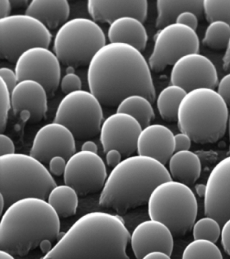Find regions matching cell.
Instances as JSON below:
<instances>
[{
  "label": "cell",
  "instance_id": "1",
  "mask_svg": "<svg viewBox=\"0 0 230 259\" xmlns=\"http://www.w3.org/2000/svg\"><path fill=\"white\" fill-rule=\"evenodd\" d=\"M151 70L141 51L130 45L109 42L88 65V88L106 106H118L122 99L134 94L153 103L156 92Z\"/></svg>",
  "mask_w": 230,
  "mask_h": 259
},
{
  "label": "cell",
  "instance_id": "2",
  "mask_svg": "<svg viewBox=\"0 0 230 259\" xmlns=\"http://www.w3.org/2000/svg\"><path fill=\"white\" fill-rule=\"evenodd\" d=\"M130 238L120 217L90 212L78 219L41 259H130Z\"/></svg>",
  "mask_w": 230,
  "mask_h": 259
},
{
  "label": "cell",
  "instance_id": "3",
  "mask_svg": "<svg viewBox=\"0 0 230 259\" xmlns=\"http://www.w3.org/2000/svg\"><path fill=\"white\" fill-rule=\"evenodd\" d=\"M60 231V217L47 200L21 198L8 206L2 214L0 248L24 256L44 240H56Z\"/></svg>",
  "mask_w": 230,
  "mask_h": 259
},
{
  "label": "cell",
  "instance_id": "4",
  "mask_svg": "<svg viewBox=\"0 0 230 259\" xmlns=\"http://www.w3.org/2000/svg\"><path fill=\"white\" fill-rule=\"evenodd\" d=\"M170 180L164 164L147 156H129L109 174L99 203L103 207L125 212L147 203L154 188Z\"/></svg>",
  "mask_w": 230,
  "mask_h": 259
},
{
  "label": "cell",
  "instance_id": "5",
  "mask_svg": "<svg viewBox=\"0 0 230 259\" xmlns=\"http://www.w3.org/2000/svg\"><path fill=\"white\" fill-rule=\"evenodd\" d=\"M229 114V106L217 91L203 87L187 93L176 121L180 131L195 143H213L225 135Z\"/></svg>",
  "mask_w": 230,
  "mask_h": 259
},
{
  "label": "cell",
  "instance_id": "6",
  "mask_svg": "<svg viewBox=\"0 0 230 259\" xmlns=\"http://www.w3.org/2000/svg\"><path fill=\"white\" fill-rule=\"evenodd\" d=\"M56 186L50 170L33 156L18 153L0 156V194L7 207L24 198L47 200Z\"/></svg>",
  "mask_w": 230,
  "mask_h": 259
},
{
  "label": "cell",
  "instance_id": "7",
  "mask_svg": "<svg viewBox=\"0 0 230 259\" xmlns=\"http://www.w3.org/2000/svg\"><path fill=\"white\" fill-rule=\"evenodd\" d=\"M147 205L149 218L166 225L176 236L187 234L197 221L198 203L195 193L187 184L175 180L157 185Z\"/></svg>",
  "mask_w": 230,
  "mask_h": 259
},
{
  "label": "cell",
  "instance_id": "8",
  "mask_svg": "<svg viewBox=\"0 0 230 259\" xmlns=\"http://www.w3.org/2000/svg\"><path fill=\"white\" fill-rule=\"evenodd\" d=\"M106 44L104 30L97 22L78 17L60 26L54 36L53 48L60 62L75 68L88 65Z\"/></svg>",
  "mask_w": 230,
  "mask_h": 259
},
{
  "label": "cell",
  "instance_id": "9",
  "mask_svg": "<svg viewBox=\"0 0 230 259\" xmlns=\"http://www.w3.org/2000/svg\"><path fill=\"white\" fill-rule=\"evenodd\" d=\"M104 120L102 103L90 91L82 89L62 98L54 119L67 127L78 140L96 137Z\"/></svg>",
  "mask_w": 230,
  "mask_h": 259
},
{
  "label": "cell",
  "instance_id": "10",
  "mask_svg": "<svg viewBox=\"0 0 230 259\" xmlns=\"http://www.w3.org/2000/svg\"><path fill=\"white\" fill-rule=\"evenodd\" d=\"M52 34L33 16L15 14L0 18V56L15 62L20 55L34 47L48 48Z\"/></svg>",
  "mask_w": 230,
  "mask_h": 259
},
{
  "label": "cell",
  "instance_id": "11",
  "mask_svg": "<svg viewBox=\"0 0 230 259\" xmlns=\"http://www.w3.org/2000/svg\"><path fill=\"white\" fill-rule=\"evenodd\" d=\"M200 40L196 30L183 24L171 23L160 28L154 36V46L149 58L151 70L161 72L181 57L199 53Z\"/></svg>",
  "mask_w": 230,
  "mask_h": 259
},
{
  "label": "cell",
  "instance_id": "12",
  "mask_svg": "<svg viewBox=\"0 0 230 259\" xmlns=\"http://www.w3.org/2000/svg\"><path fill=\"white\" fill-rule=\"evenodd\" d=\"M15 71L19 82L37 81L51 96L61 80L60 61L55 53L45 47H34L22 53L15 62Z\"/></svg>",
  "mask_w": 230,
  "mask_h": 259
},
{
  "label": "cell",
  "instance_id": "13",
  "mask_svg": "<svg viewBox=\"0 0 230 259\" xmlns=\"http://www.w3.org/2000/svg\"><path fill=\"white\" fill-rule=\"evenodd\" d=\"M63 176L64 183L81 196L102 190L108 176L102 158L98 153L82 150L67 160Z\"/></svg>",
  "mask_w": 230,
  "mask_h": 259
},
{
  "label": "cell",
  "instance_id": "14",
  "mask_svg": "<svg viewBox=\"0 0 230 259\" xmlns=\"http://www.w3.org/2000/svg\"><path fill=\"white\" fill-rule=\"evenodd\" d=\"M171 84L177 85L187 92L198 88H212L218 84L215 65L199 53L185 55L173 64L170 73Z\"/></svg>",
  "mask_w": 230,
  "mask_h": 259
},
{
  "label": "cell",
  "instance_id": "15",
  "mask_svg": "<svg viewBox=\"0 0 230 259\" xmlns=\"http://www.w3.org/2000/svg\"><path fill=\"white\" fill-rule=\"evenodd\" d=\"M143 127L134 117L125 113H113L105 119L101 126L100 142L105 153L118 150L124 157L136 151L137 141Z\"/></svg>",
  "mask_w": 230,
  "mask_h": 259
},
{
  "label": "cell",
  "instance_id": "16",
  "mask_svg": "<svg viewBox=\"0 0 230 259\" xmlns=\"http://www.w3.org/2000/svg\"><path fill=\"white\" fill-rule=\"evenodd\" d=\"M206 216L223 225L230 218V155L218 162L207 178L204 197Z\"/></svg>",
  "mask_w": 230,
  "mask_h": 259
},
{
  "label": "cell",
  "instance_id": "17",
  "mask_svg": "<svg viewBox=\"0 0 230 259\" xmlns=\"http://www.w3.org/2000/svg\"><path fill=\"white\" fill-rule=\"evenodd\" d=\"M76 150V138L72 132L62 123L54 121L37 132L30 155L46 163L55 156H62L68 160Z\"/></svg>",
  "mask_w": 230,
  "mask_h": 259
},
{
  "label": "cell",
  "instance_id": "18",
  "mask_svg": "<svg viewBox=\"0 0 230 259\" xmlns=\"http://www.w3.org/2000/svg\"><path fill=\"white\" fill-rule=\"evenodd\" d=\"M130 242L137 259H141L147 253L154 251L171 255L173 248V234L166 225L150 219L135 227L130 234Z\"/></svg>",
  "mask_w": 230,
  "mask_h": 259
},
{
  "label": "cell",
  "instance_id": "19",
  "mask_svg": "<svg viewBox=\"0 0 230 259\" xmlns=\"http://www.w3.org/2000/svg\"><path fill=\"white\" fill-rule=\"evenodd\" d=\"M14 112L28 113L32 121H39L45 117L48 111V93L37 81H19L11 92Z\"/></svg>",
  "mask_w": 230,
  "mask_h": 259
},
{
  "label": "cell",
  "instance_id": "20",
  "mask_svg": "<svg viewBox=\"0 0 230 259\" xmlns=\"http://www.w3.org/2000/svg\"><path fill=\"white\" fill-rule=\"evenodd\" d=\"M174 135L164 125H147L143 127L139 136L137 153L152 157L165 165L175 152Z\"/></svg>",
  "mask_w": 230,
  "mask_h": 259
},
{
  "label": "cell",
  "instance_id": "21",
  "mask_svg": "<svg viewBox=\"0 0 230 259\" xmlns=\"http://www.w3.org/2000/svg\"><path fill=\"white\" fill-rule=\"evenodd\" d=\"M86 7L93 20L96 22L109 24L124 16L134 17L143 22L146 20L148 12V2L147 0H88Z\"/></svg>",
  "mask_w": 230,
  "mask_h": 259
},
{
  "label": "cell",
  "instance_id": "22",
  "mask_svg": "<svg viewBox=\"0 0 230 259\" xmlns=\"http://www.w3.org/2000/svg\"><path fill=\"white\" fill-rule=\"evenodd\" d=\"M110 42L130 45L139 51L146 48L148 34L143 22L131 16H124L110 24L108 31Z\"/></svg>",
  "mask_w": 230,
  "mask_h": 259
},
{
  "label": "cell",
  "instance_id": "23",
  "mask_svg": "<svg viewBox=\"0 0 230 259\" xmlns=\"http://www.w3.org/2000/svg\"><path fill=\"white\" fill-rule=\"evenodd\" d=\"M70 12L67 0H32L25 14L37 18L49 29H54L67 21Z\"/></svg>",
  "mask_w": 230,
  "mask_h": 259
},
{
  "label": "cell",
  "instance_id": "24",
  "mask_svg": "<svg viewBox=\"0 0 230 259\" xmlns=\"http://www.w3.org/2000/svg\"><path fill=\"white\" fill-rule=\"evenodd\" d=\"M169 172L172 180L187 185L195 184L201 173V161L193 151H175L168 161Z\"/></svg>",
  "mask_w": 230,
  "mask_h": 259
},
{
  "label": "cell",
  "instance_id": "25",
  "mask_svg": "<svg viewBox=\"0 0 230 259\" xmlns=\"http://www.w3.org/2000/svg\"><path fill=\"white\" fill-rule=\"evenodd\" d=\"M203 0H157L156 27L160 29L174 23L183 12L192 11L200 16L203 12Z\"/></svg>",
  "mask_w": 230,
  "mask_h": 259
},
{
  "label": "cell",
  "instance_id": "26",
  "mask_svg": "<svg viewBox=\"0 0 230 259\" xmlns=\"http://www.w3.org/2000/svg\"><path fill=\"white\" fill-rule=\"evenodd\" d=\"M78 195L74 188L65 184L52 188L47 200L59 217L68 218L76 214Z\"/></svg>",
  "mask_w": 230,
  "mask_h": 259
},
{
  "label": "cell",
  "instance_id": "27",
  "mask_svg": "<svg viewBox=\"0 0 230 259\" xmlns=\"http://www.w3.org/2000/svg\"><path fill=\"white\" fill-rule=\"evenodd\" d=\"M151 101L146 97L139 94L129 95L122 99L117 107V112L125 113L134 117L141 126L151 124L154 119L155 111Z\"/></svg>",
  "mask_w": 230,
  "mask_h": 259
},
{
  "label": "cell",
  "instance_id": "28",
  "mask_svg": "<svg viewBox=\"0 0 230 259\" xmlns=\"http://www.w3.org/2000/svg\"><path fill=\"white\" fill-rule=\"evenodd\" d=\"M187 91L177 85L165 87L157 97V107L159 114L164 120H177V111Z\"/></svg>",
  "mask_w": 230,
  "mask_h": 259
},
{
  "label": "cell",
  "instance_id": "29",
  "mask_svg": "<svg viewBox=\"0 0 230 259\" xmlns=\"http://www.w3.org/2000/svg\"><path fill=\"white\" fill-rule=\"evenodd\" d=\"M181 259H223V257L215 242L194 239L186 246Z\"/></svg>",
  "mask_w": 230,
  "mask_h": 259
},
{
  "label": "cell",
  "instance_id": "30",
  "mask_svg": "<svg viewBox=\"0 0 230 259\" xmlns=\"http://www.w3.org/2000/svg\"><path fill=\"white\" fill-rule=\"evenodd\" d=\"M230 40V24L223 21L209 22L205 32L203 42L215 50L227 48Z\"/></svg>",
  "mask_w": 230,
  "mask_h": 259
},
{
  "label": "cell",
  "instance_id": "31",
  "mask_svg": "<svg viewBox=\"0 0 230 259\" xmlns=\"http://www.w3.org/2000/svg\"><path fill=\"white\" fill-rule=\"evenodd\" d=\"M221 225L215 218L206 216L196 221L193 228L194 239H203L216 242L221 236Z\"/></svg>",
  "mask_w": 230,
  "mask_h": 259
},
{
  "label": "cell",
  "instance_id": "32",
  "mask_svg": "<svg viewBox=\"0 0 230 259\" xmlns=\"http://www.w3.org/2000/svg\"><path fill=\"white\" fill-rule=\"evenodd\" d=\"M203 8L209 22L223 21L230 24V0H203Z\"/></svg>",
  "mask_w": 230,
  "mask_h": 259
},
{
  "label": "cell",
  "instance_id": "33",
  "mask_svg": "<svg viewBox=\"0 0 230 259\" xmlns=\"http://www.w3.org/2000/svg\"><path fill=\"white\" fill-rule=\"evenodd\" d=\"M13 108L11 91L4 80L0 79V131L3 133L7 127L9 111Z\"/></svg>",
  "mask_w": 230,
  "mask_h": 259
},
{
  "label": "cell",
  "instance_id": "34",
  "mask_svg": "<svg viewBox=\"0 0 230 259\" xmlns=\"http://www.w3.org/2000/svg\"><path fill=\"white\" fill-rule=\"evenodd\" d=\"M60 84L62 92L66 94L81 90L82 88L81 79L75 73H66L60 80Z\"/></svg>",
  "mask_w": 230,
  "mask_h": 259
},
{
  "label": "cell",
  "instance_id": "35",
  "mask_svg": "<svg viewBox=\"0 0 230 259\" xmlns=\"http://www.w3.org/2000/svg\"><path fill=\"white\" fill-rule=\"evenodd\" d=\"M175 22L189 26V27L196 30L198 26V24H199V19H198V16L195 12L185 11L181 12V13L177 16L176 20H175Z\"/></svg>",
  "mask_w": 230,
  "mask_h": 259
},
{
  "label": "cell",
  "instance_id": "36",
  "mask_svg": "<svg viewBox=\"0 0 230 259\" xmlns=\"http://www.w3.org/2000/svg\"><path fill=\"white\" fill-rule=\"evenodd\" d=\"M217 93L230 107V72L222 77L217 84Z\"/></svg>",
  "mask_w": 230,
  "mask_h": 259
},
{
  "label": "cell",
  "instance_id": "37",
  "mask_svg": "<svg viewBox=\"0 0 230 259\" xmlns=\"http://www.w3.org/2000/svg\"><path fill=\"white\" fill-rule=\"evenodd\" d=\"M48 163L50 173L55 176H61L65 171L67 159L62 156H55L50 160Z\"/></svg>",
  "mask_w": 230,
  "mask_h": 259
},
{
  "label": "cell",
  "instance_id": "38",
  "mask_svg": "<svg viewBox=\"0 0 230 259\" xmlns=\"http://www.w3.org/2000/svg\"><path fill=\"white\" fill-rule=\"evenodd\" d=\"M0 79L7 84L11 92L19 82L15 71L7 67H2L0 68Z\"/></svg>",
  "mask_w": 230,
  "mask_h": 259
},
{
  "label": "cell",
  "instance_id": "39",
  "mask_svg": "<svg viewBox=\"0 0 230 259\" xmlns=\"http://www.w3.org/2000/svg\"><path fill=\"white\" fill-rule=\"evenodd\" d=\"M174 141L175 152L189 150L193 140L187 134L181 132L174 135Z\"/></svg>",
  "mask_w": 230,
  "mask_h": 259
},
{
  "label": "cell",
  "instance_id": "40",
  "mask_svg": "<svg viewBox=\"0 0 230 259\" xmlns=\"http://www.w3.org/2000/svg\"><path fill=\"white\" fill-rule=\"evenodd\" d=\"M16 153L15 145L9 136L0 134V156Z\"/></svg>",
  "mask_w": 230,
  "mask_h": 259
},
{
  "label": "cell",
  "instance_id": "41",
  "mask_svg": "<svg viewBox=\"0 0 230 259\" xmlns=\"http://www.w3.org/2000/svg\"><path fill=\"white\" fill-rule=\"evenodd\" d=\"M220 238L224 250L230 256V218L222 225Z\"/></svg>",
  "mask_w": 230,
  "mask_h": 259
},
{
  "label": "cell",
  "instance_id": "42",
  "mask_svg": "<svg viewBox=\"0 0 230 259\" xmlns=\"http://www.w3.org/2000/svg\"><path fill=\"white\" fill-rule=\"evenodd\" d=\"M106 163L110 167H116L122 161V153L118 150L112 149L106 152Z\"/></svg>",
  "mask_w": 230,
  "mask_h": 259
},
{
  "label": "cell",
  "instance_id": "43",
  "mask_svg": "<svg viewBox=\"0 0 230 259\" xmlns=\"http://www.w3.org/2000/svg\"><path fill=\"white\" fill-rule=\"evenodd\" d=\"M12 6L13 5L10 0H0V18L11 16Z\"/></svg>",
  "mask_w": 230,
  "mask_h": 259
},
{
  "label": "cell",
  "instance_id": "44",
  "mask_svg": "<svg viewBox=\"0 0 230 259\" xmlns=\"http://www.w3.org/2000/svg\"><path fill=\"white\" fill-rule=\"evenodd\" d=\"M141 259H171V255L160 251H154L147 253Z\"/></svg>",
  "mask_w": 230,
  "mask_h": 259
},
{
  "label": "cell",
  "instance_id": "45",
  "mask_svg": "<svg viewBox=\"0 0 230 259\" xmlns=\"http://www.w3.org/2000/svg\"><path fill=\"white\" fill-rule=\"evenodd\" d=\"M82 151L93 152L98 153V147L96 143L92 141H86L84 142L81 147Z\"/></svg>",
  "mask_w": 230,
  "mask_h": 259
},
{
  "label": "cell",
  "instance_id": "46",
  "mask_svg": "<svg viewBox=\"0 0 230 259\" xmlns=\"http://www.w3.org/2000/svg\"><path fill=\"white\" fill-rule=\"evenodd\" d=\"M223 66L225 70L230 72V40L223 58Z\"/></svg>",
  "mask_w": 230,
  "mask_h": 259
},
{
  "label": "cell",
  "instance_id": "47",
  "mask_svg": "<svg viewBox=\"0 0 230 259\" xmlns=\"http://www.w3.org/2000/svg\"><path fill=\"white\" fill-rule=\"evenodd\" d=\"M40 248L42 250V252L47 254L53 247H52V241L50 240H44L42 241L41 244L39 245Z\"/></svg>",
  "mask_w": 230,
  "mask_h": 259
},
{
  "label": "cell",
  "instance_id": "48",
  "mask_svg": "<svg viewBox=\"0 0 230 259\" xmlns=\"http://www.w3.org/2000/svg\"><path fill=\"white\" fill-rule=\"evenodd\" d=\"M195 191L199 197H205L206 193V184H197L195 185Z\"/></svg>",
  "mask_w": 230,
  "mask_h": 259
},
{
  "label": "cell",
  "instance_id": "49",
  "mask_svg": "<svg viewBox=\"0 0 230 259\" xmlns=\"http://www.w3.org/2000/svg\"><path fill=\"white\" fill-rule=\"evenodd\" d=\"M0 259H16L13 254L7 252V251L0 250Z\"/></svg>",
  "mask_w": 230,
  "mask_h": 259
},
{
  "label": "cell",
  "instance_id": "50",
  "mask_svg": "<svg viewBox=\"0 0 230 259\" xmlns=\"http://www.w3.org/2000/svg\"><path fill=\"white\" fill-rule=\"evenodd\" d=\"M12 5L14 6H24L25 4H28L27 1H25V0H17V1H11Z\"/></svg>",
  "mask_w": 230,
  "mask_h": 259
},
{
  "label": "cell",
  "instance_id": "51",
  "mask_svg": "<svg viewBox=\"0 0 230 259\" xmlns=\"http://www.w3.org/2000/svg\"><path fill=\"white\" fill-rule=\"evenodd\" d=\"M228 133H229V151L227 152V155H230V111H229V119H228Z\"/></svg>",
  "mask_w": 230,
  "mask_h": 259
},
{
  "label": "cell",
  "instance_id": "52",
  "mask_svg": "<svg viewBox=\"0 0 230 259\" xmlns=\"http://www.w3.org/2000/svg\"><path fill=\"white\" fill-rule=\"evenodd\" d=\"M66 73H74V68L72 66H68L66 68Z\"/></svg>",
  "mask_w": 230,
  "mask_h": 259
}]
</instances>
